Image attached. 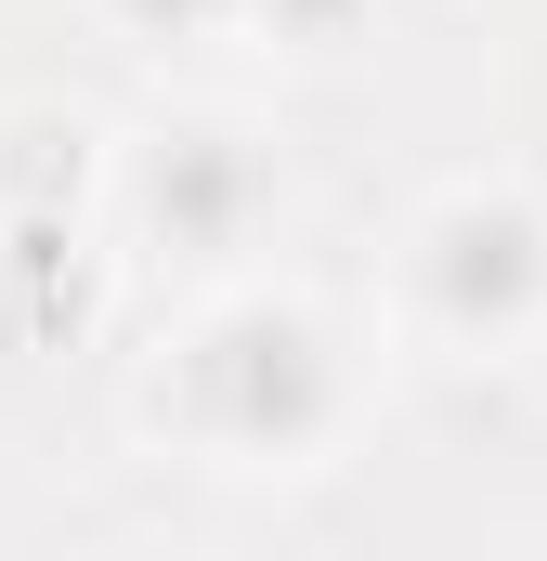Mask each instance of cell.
<instances>
[{
    "mask_svg": "<svg viewBox=\"0 0 547 561\" xmlns=\"http://www.w3.org/2000/svg\"><path fill=\"white\" fill-rule=\"evenodd\" d=\"M417 300H430L456 340H522L547 313V222L522 196H456V209H430V236H417Z\"/></svg>",
    "mask_w": 547,
    "mask_h": 561,
    "instance_id": "2",
    "label": "cell"
},
{
    "mask_svg": "<svg viewBox=\"0 0 547 561\" xmlns=\"http://www.w3.org/2000/svg\"><path fill=\"white\" fill-rule=\"evenodd\" d=\"M274 26H287V39H339V26H352V13H365V0H261Z\"/></svg>",
    "mask_w": 547,
    "mask_h": 561,
    "instance_id": "4",
    "label": "cell"
},
{
    "mask_svg": "<svg viewBox=\"0 0 547 561\" xmlns=\"http://www.w3.org/2000/svg\"><path fill=\"white\" fill-rule=\"evenodd\" d=\"M143 209H156V236H183V249H222V236L261 209V170H248L222 131H183L156 170H143Z\"/></svg>",
    "mask_w": 547,
    "mask_h": 561,
    "instance_id": "3",
    "label": "cell"
},
{
    "mask_svg": "<svg viewBox=\"0 0 547 561\" xmlns=\"http://www.w3.org/2000/svg\"><path fill=\"white\" fill-rule=\"evenodd\" d=\"M326 419H339V366H326V340H313L287 300L222 313V327L183 353V431H209V444H235V457H300Z\"/></svg>",
    "mask_w": 547,
    "mask_h": 561,
    "instance_id": "1",
    "label": "cell"
}]
</instances>
